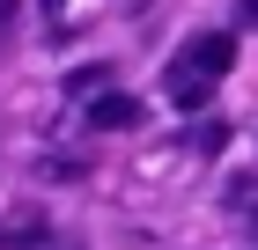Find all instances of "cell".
Returning a JSON list of instances; mask_svg holds the SVG:
<instances>
[{
    "instance_id": "obj_1",
    "label": "cell",
    "mask_w": 258,
    "mask_h": 250,
    "mask_svg": "<svg viewBox=\"0 0 258 250\" xmlns=\"http://www.w3.org/2000/svg\"><path fill=\"white\" fill-rule=\"evenodd\" d=\"M214 81H221L214 66H199L192 52H177V59H170V74H162V96L177 103V111H199V103L214 96Z\"/></svg>"
},
{
    "instance_id": "obj_2",
    "label": "cell",
    "mask_w": 258,
    "mask_h": 250,
    "mask_svg": "<svg viewBox=\"0 0 258 250\" xmlns=\"http://www.w3.org/2000/svg\"><path fill=\"white\" fill-rule=\"evenodd\" d=\"M89 125L96 133H125V125H140V103L118 96V89H103V96H89Z\"/></svg>"
},
{
    "instance_id": "obj_3",
    "label": "cell",
    "mask_w": 258,
    "mask_h": 250,
    "mask_svg": "<svg viewBox=\"0 0 258 250\" xmlns=\"http://www.w3.org/2000/svg\"><path fill=\"white\" fill-rule=\"evenodd\" d=\"M44 243V213H15V221H0V250H37Z\"/></svg>"
},
{
    "instance_id": "obj_4",
    "label": "cell",
    "mask_w": 258,
    "mask_h": 250,
    "mask_svg": "<svg viewBox=\"0 0 258 250\" xmlns=\"http://www.w3.org/2000/svg\"><path fill=\"white\" fill-rule=\"evenodd\" d=\"M59 89H67L74 103H89V96H103V89H111V66H74V74H67Z\"/></svg>"
},
{
    "instance_id": "obj_5",
    "label": "cell",
    "mask_w": 258,
    "mask_h": 250,
    "mask_svg": "<svg viewBox=\"0 0 258 250\" xmlns=\"http://www.w3.org/2000/svg\"><path fill=\"white\" fill-rule=\"evenodd\" d=\"M15 8H22V0H0V30H8V22H15Z\"/></svg>"
},
{
    "instance_id": "obj_6",
    "label": "cell",
    "mask_w": 258,
    "mask_h": 250,
    "mask_svg": "<svg viewBox=\"0 0 258 250\" xmlns=\"http://www.w3.org/2000/svg\"><path fill=\"white\" fill-rule=\"evenodd\" d=\"M236 15H243V22H258V0H243V8H236Z\"/></svg>"
},
{
    "instance_id": "obj_7",
    "label": "cell",
    "mask_w": 258,
    "mask_h": 250,
    "mask_svg": "<svg viewBox=\"0 0 258 250\" xmlns=\"http://www.w3.org/2000/svg\"><path fill=\"white\" fill-rule=\"evenodd\" d=\"M44 8H67V0H44Z\"/></svg>"
}]
</instances>
